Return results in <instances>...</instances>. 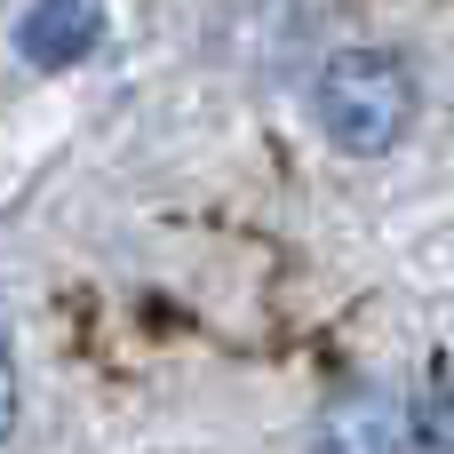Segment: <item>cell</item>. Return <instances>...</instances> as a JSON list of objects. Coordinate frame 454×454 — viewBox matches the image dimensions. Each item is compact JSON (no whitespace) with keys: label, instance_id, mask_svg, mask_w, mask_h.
I'll return each mask as SVG.
<instances>
[{"label":"cell","instance_id":"cell-1","mask_svg":"<svg viewBox=\"0 0 454 454\" xmlns=\"http://www.w3.org/2000/svg\"><path fill=\"white\" fill-rule=\"evenodd\" d=\"M311 112H319V128H327L335 152L383 160V152L415 128V72H407V56H391V48H343V56L319 64Z\"/></svg>","mask_w":454,"mask_h":454},{"label":"cell","instance_id":"cell-2","mask_svg":"<svg viewBox=\"0 0 454 454\" xmlns=\"http://www.w3.org/2000/svg\"><path fill=\"white\" fill-rule=\"evenodd\" d=\"M311 454H423V407L399 391H351L319 415Z\"/></svg>","mask_w":454,"mask_h":454},{"label":"cell","instance_id":"cell-3","mask_svg":"<svg viewBox=\"0 0 454 454\" xmlns=\"http://www.w3.org/2000/svg\"><path fill=\"white\" fill-rule=\"evenodd\" d=\"M96 40H104V0H32L24 24H16V48H24V64H40V72L80 64Z\"/></svg>","mask_w":454,"mask_h":454},{"label":"cell","instance_id":"cell-4","mask_svg":"<svg viewBox=\"0 0 454 454\" xmlns=\"http://www.w3.org/2000/svg\"><path fill=\"white\" fill-rule=\"evenodd\" d=\"M415 407H423V447H447L454 454V383L431 391V399H415Z\"/></svg>","mask_w":454,"mask_h":454},{"label":"cell","instance_id":"cell-5","mask_svg":"<svg viewBox=\"0 0 454 454\" xmlns=\"http://www.w3.org/2000/svg\"><path fill=\"white\" fill-rule=\"evenodd\" d=\"M16 423V359H8V335H0V439Z\"/></svg>","mask_w":454,"mask_h":454}]
</instances>
